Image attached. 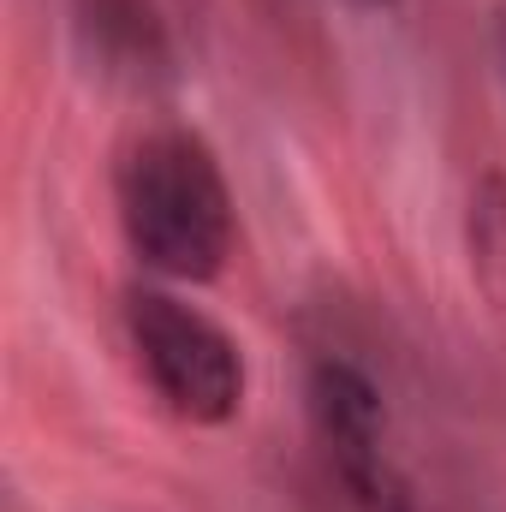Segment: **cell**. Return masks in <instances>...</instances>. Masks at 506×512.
Here are the masks:
<instances>
[{"instance_id": "2", "label": "cell", "mask_w": 506, "mask_h": 512, "mask_svg": "<svg viewBox=\"0 0 506 512\" xmlns=\"http://www.w3.org/2000/svg\"><path fill=\"white\" fill-rule=\"evenodd\" d=\"M126 346L143 370L149 393L191 429H227L245 411L251 364L227 322H215L203 304H191L179 286L143 280L120 304Z\"/></svg>"}, {"instance_id": "6", "label": "cell", "mask_w": 506, "mask_h": 512, "mask_svg": "<svg viewBox=\"0 0 506 512\" xmlns=\"http://www.w3.org/2000/svg\"><path fill=\"white\" fill-rule=\"evenodd\" d=\"M364 6H393V0H364Z\"/></svg>"}, {"instance_id": "5", "label": "cell", "mask_w": 506, "mask_h": 512, "mask_svg": "<svg viewBox=\"0 0 506 512\" xmlns=\"http://www.w3.org/2000/svg\"><path fill=\"white\" fill-rule=\"evenodd\" d=\"M495 48H501V66H506V6L495 12Z\"/></svg>"}, {"instance_id": "4", "label": "cell", "mask_w": 506, "mask_h": 512, "mask_svg": "<svg viewBox=\"0 0 506 512\" xmlns=\"http://www.w3.org/2000/svg\"><path fill=\"white\" fill-rule=\"evenodd\" d=\"M66 6L90 72L126 90H155L173 78V30L161 0H66Z\"/></svg>"}, {"instance_id": "3", "label": "cell", "mask_w": 506, "mask_h": 512, "mask_svg": "<svg viewBox=\"0 0 506 512\" xmlns=\"http://www.w3.org/2000/svg\"><path fill=\"white\" fill-rule=\"evenodd\" d=\"M304 417L322 477L346 512H429L399 459L393 405L364 358L316 352L304 370Z\"/></svg>"}, {"instance_id": "1", "label": "cell", "mask_w": 506, "mask_h": 512, "mask_svg": "<svg viewBox=\"0 0 506 512\" xmlns=\"http://www.w3.org/2000/svg\"><path fill=\"white\" fill-rule=\"evenodd\" d=\"M114 209L131 256L161 286H209L239 245V203L215 143L191 126L137 131L114 167Z\"/></svg>"}]
</instances>
